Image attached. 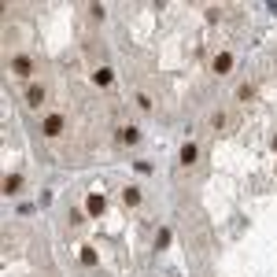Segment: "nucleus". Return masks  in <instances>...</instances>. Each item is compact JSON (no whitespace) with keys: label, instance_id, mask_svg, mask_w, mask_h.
I'll list each match as a JSON object with an SVG mask.
<instances>
[{"label":"nucleus","instance_id":"obj_3","mask_svg":"<svg viewBox=\"0 0 277 277\" xmlns=\"http://www.w3.org/2000/svg\"><path fill=\"white\" fill-rule=\"evenodd\" d=\"M229 67H233V56H229V52H218V56H214V70H218V74H229Z\"/></svg>","mask_w":277,"mask_h":277},{"label":"nucleus","instance_id":"obj_12","mask_svg":"<svg viewBox=\"0 0 277 277\" xmlns=\"http://www.w3.org/2000/svg\"><path fill=\"white\" fill-rule=\"evenodd\" d=\"M122 141H126V144H133V141H137V129H133V126H129V129H122Z\"/></svg>","mask_w":277,"mask_h":277},{"label":"nucleus","instance_id":"obj_10","mask_svg":"<svg viewBox=\"0 0 277 277\" xmlns=\"http://www.w3.org/2000/svg\"><path fill=\"white\" fill-rule=\"evenodd\" d=\"M82 262L85 266H96V252H92V248H82Z\"/></svg>","mask_w":277,"mask_h":277},{"label":"nucleus","instance_id":"obj_1","mask_svg":"<svg viewBox=\"0 0 277 277\" xmlns=\"http://www.w3.org/2000/svg\"><path fill=\"white\" fill-rule=\"evenodd\" d=\"M104 207H107V203H104V196H100V192H92L89 200H85V214H92V218H100Z\"/></svg>","mask_w":277,"mask_h":277},{"label":"nucleus","instance_id":"obj_4","mask_svg":"<svg viewBox=\"0 0 277 277\" xmlns=\"http://www.w3.org/2000/svg\"><path fill=\"white\" fill-rule=\"evenodd\" d=\"M196 155H200V148H196L192 141L181 144V163H185V167H189V163H196Z\"/></svg>","mask_w":277,"mask_h":277},{"label":"nucleus","instance_id":"obj_2","mask_svg":"<svg viewBox=\"0 0 277 277\" xmlns=\"http://www.w3.org/2000/svg\"><path fill=\"white\" fill-rule=\"evenodd\" d=\"M44 133H48V137L63 133V115H48V118H44Z\"/></svg>","mask_w":277,"mask_h":277},{"label":"nucleus","instance_id":"obj_6","mask_svg":"<svg viewBox=\"0 0 277 277\" xmlns=\"http://www.w3.org/2000/svg\"><path fill=\"white\" fill-rule=\"evenodd\" d=\"M19 189H22V177H19V174H8V177H4V192H19Z\"/></svg>","mask_w":277,"mask_h":277},{"label":"nucleus","instance_id":"obj_5","mask_svg":"<svg viewBox=\"0 0 277 277\" xmlns=\"http://www.w3.org/2000/svg\"><path fill=\"white\" fill-rule=\"evenodd\" d=\"M41 100H44V89H41V85H30V89H26V104H34V107H37Z\"/></svg>","mask_w":277,"mask_h":277},{"label":"nucleus","instance_id":"obj_13","mask_svg":"<svg viewBox=\"0 0 277 277\" xmlns=\"http://www.w3.org/2000/svg\"><path fill=\"white\" fill-rule=\"evenodd\" d=\"M274 151H277V137H274Z\"/></svg>","mask_w":277,"mask_h":277},{"label":"nucleus","instance_id":"obj_8","mask_svg":"<svg viewBox=\"0 0 277 277\" xmlns=\"http://www.w3.org/2000/svg\"><path fill=\"white\" fill-rule=\"evenodd\" d=\"M92 82H96V85H111V70H96V74H92Z\"/></svg>","mask_w":277,"mask_h":277},{"label":"nucleus","instance_id":"obj_7","mask_svg":"<svg viewBox=\"0 0 277 277\" xmlns=\"http://www.w3.org/2000/svg\"><path fill=\"white\" fill-rule=\"evenodd\" d=\"M11 67H15L19 78H26V74H30V59H26V56H15V63H11Z\"/></svg>","mask_w":277,"mask_h":277},{"label":"nucleus","instance_id":"obj_11","mask_svg":"<svg viewBox=\"0 0 277 277\" xmlns=\"http://www.w3.org/2000/svg\"><path fill=\"white\" fill-rule=\"evenodd\" d=\"M236 96H240V100H252L255 89H252V85H240V92H236Z\"/></svg>","mask_w":277,"mask_h":277},{"label":"nucleus","instance_id":"obj_9","mask_svg":"<svg viewBox=\"0 0 277 277\" xmlns=\"http://www.w3.org/2000/svg\"><path fill=\"white\" fill-rule=\"evenodd\" d=\"M122 200L133 207V203H141V192H137V189H126V192H122Z\"/></svg>","mask_w":277,"mask_h":277}]
</instances>
